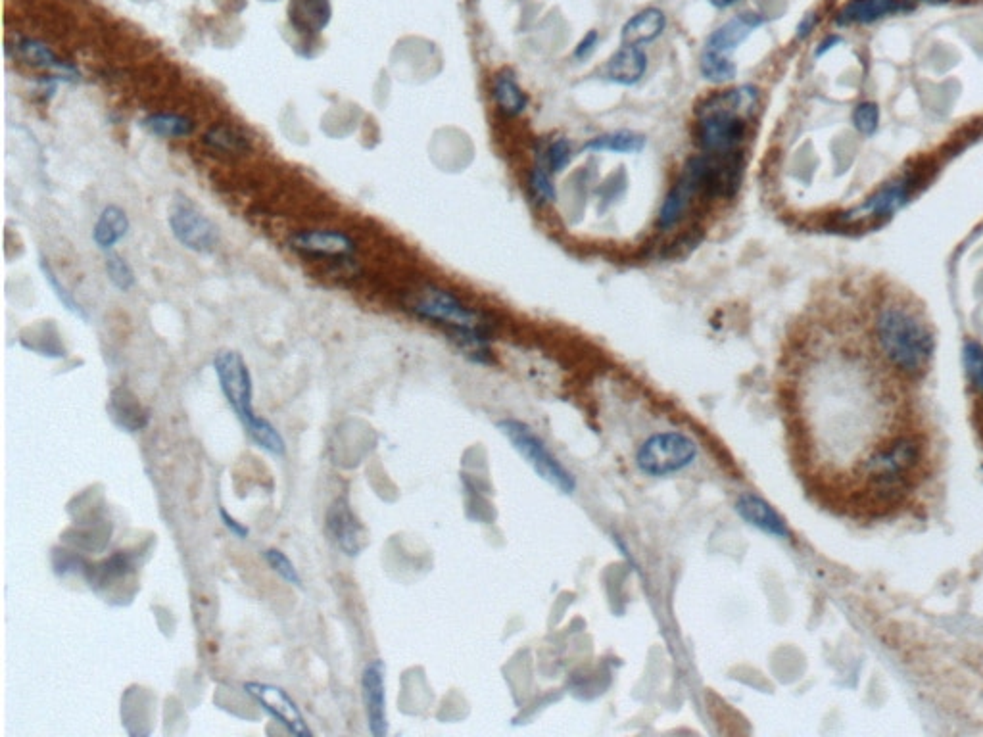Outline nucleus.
I'll list each match as a JSON object with an SVG mask.
<instances>
[{"label":"nucleus","instance_id":"nucleus-1","mask_svg":"<svg viewBox=\"0 0 983 737\" xmlns=\"http://www.w3.org/2000/svg\"><path fill=\"white\" fill-rule=\"evenodd\" d=\"M759 106V91L751 85L707 98L697 108V141L707 154L738 152L747 123Z\"/></svg>","mask_w":983,"mask_h":737},{"label":"nucleus","instance_id":"nucleus-2","mask_svg":"<svg viewBox=\"0 0 983 737\" xmlns=\"http://www.w3.org/2000/svg\"><path fill=\"white\" fill-rule=\"evenodd\" d=\"M878 344L889 363L903 375H922L934 354V336L928 325L903 306H889L876 319Z\"/></svg>","mask_w":983,"mask_h":737},{"label":"nucleus","instance_id":"nucleus-3","mask_svg":"<svg viewBox=\"0 0 983 737\" xmlns=\"http://www.w3.org/2000/svg\"><path fill=\"white\" fill-rule=\"evenodd\" d=\"M409 310L425 321L446 327L465 350L475 354L477 348L486 350L490 340V323H486L479 311L467 308L452 292L432 286L425 288L411 302Z\"/></svg>","mask_w":983,"mask_h":737},{"label":"nucleus","instance_id":"nucleus-4","mask_svg":"<svg viewBox=\"0 0 983 737\" xmlns=\"http://www.w3.org/2000/svg\"><path fill=\"white\" fill-rule=\"evenodd\" d=\"M682 179L692 185V189L707 196H734L744 179V154H699L692 158L684 169Z\"/></svg>","mask_w":983,"mask_h":737},{"label":"nucleus","instance_id":"nucleus-5","mask_svg":"<svg viewBox=\"0 0 983 737\" xmlns=\"http://www.w3.org/2000/svg\"><path fill=\"white\" fill-rule=\"evenodd\" d=\"M696 459V442L682 432L651 434L636 452L638 469L655 478L676 475L688 469Z\"/></svg>","mask_w":983,"mask_h":737},{"label":"nucleus","instance_id":"nucleus-6","mask_svg":"<svg viewBox=\"0 0 983 737\" xmlns=\"http://www.w3.org/2000/svg\"><path fill=\"white\" fill-rule=\"evenodd\" d=\"M498 428L504 432L507 440L513 444V448L527 459L532 469L544 480H548L557 490L565 494H571L575 490L573 475L553 457V453L532 432V428L515 419H505L502 423H498Z\"/></svg>","mask_w":983,"mask_h":737},{"label":"nucleus","instance_id":"nucleus-7","mask_svg":"<svg viewBox=\"0 0 983 737\" xmlns=\"http://www.w3.org/2000/svg\"><path fill=\"white\" fill-rule=\"evenodd\" d=\"M168 227L173 238L196 254H210L219 244L216 223L202 214L189 198L177 196L169 206Z\"/></svg>","mask_w":983,"mask_h":737},{"label":"nucleus","instance_id":"nucleus-8","mask_svg":"<svg viewBox=\"0 0 983 737\" xmlns=\"http://www.w3.org/2000/svg\"><path fill=\"white\" fill-rule=\"evenodd\" d=\"M214 371L227 404L233 407L244 427L256 417L252 404L254 382L244 357L237 350H219L214 356Z\"/></svg>","mask_w":983,"mask_h":737},{"label":"nucleus","instance_id":"nucleus-9","mask_svg":"<svg viewBox=\"0 0 983 737\" xmlns=\"http://www.w3.org/2000/svg\"><path fill=\"white\" fill-rule=\"evenodd\" d=\"M288 246L292 252L308 260H327L338 269H354L358 242L350 235L333 229H312L294 233Z\"/></svg>","mask_w":983,"mask_h":737},{"label":"nucleus","instance_id":"nucleus-10","mask_svg":"<svg viewBox=\"0 0 983 737\" xmlns=\"http://www.w3.org/2000/svg\"><path fill=\"white\" fill-rule=\"evenodd\" d=\"M244 691L269 714L275 722H279L288 734L296 737H312L313 732L298 709L296 701L288 695L287 690L264 684V682H246Z\"/></svg>","mask_w":983,"mask_h":737},{"label":"nucleus","instance_id":"nucleus-11","mask_svg":"<svg viewBox=\"0 0 983 737\" xmlns=\"http://www.w3.org/2000/svg\"><path fill=\"white\" fill-rule=\"evenodd\" d=\"M384 674H386V666L381 659L369 661L361 672V699L367 716V728L373 737H384L388 734Z\"/></svg>","mask_w":983,"mask_h":737},{"label":"nucleus","instance_id":"nucleus-12","mask_svg":"<svg viewBox=\"0 0 983 737\" xmlns=\"http://www.w3.org/2000/svg\"><path fill=\"white\" fill-rule=\"evenodd\" d=\"M327 532L340 551L348 557L360 555L363 549V526L354 515L346 498H336L327 511Z\"/></svg>","mask_w":983,"mask_h":737},{"label":"nucleus","instance_id":"nucleus-13","mask_svg":"<svg viewBox=\"0 0 983 737\" xmlns=\"http://www.w3.org/2000/svg\"><path fill=\"white\" fill-rule=\"evenodd\" d=\"M761 25H763V18L759 14L753 12L738 14L726 24L720 25L719 29L707 39L703 52L720 58H730V54Z\"/></svg>","mask_w":983,"mask_h":737},{"label":"nucleus","instance_id":"nucleus-14","mask_svg":"<svg viewBox=\"0 0 983 737\" xmlns=\"http://www.w3.org/2000/svg\"><path fill=\"white\" fill-rule=\"evenodd\" d=\"M736 511L745 523L767 532L770 536L790 538V528H788L786 521L763 498L749 494V492L742 494L736 501Z\"/></svg>","mask_w":983,"mask_h":737},{"label":"nucleus","instance_id":"nucleus-15","mask_svg":"<svg viewBox=\"0 0 983 737\" xmlns=\"http://www.w3.org/2000/svg\"><path fill=\"white\" fill-rule=\"evenodd\" d=\"M912 0H849L838 14L840 25L870 24L891 14L912 10Z\"/></svg>","mask_w":983,"mask_h":737},{"label":"nucleus","instance_id":"nucleus-16","mask_svg":"<svg viewBox=\"0 0 983 737\" xmlns=\"http://www.w3.org/2000/svg\"><path fill=\"white\" fill-rule=\"evenodd\" d=\"M16 54L18 58H22L25 64L33 66V68H41V70H48V72H54L64 83L66 81H75L79 77V72L77 68L62 60L52 48L37 41V39H29V37H24L16 43Z\"/></svg>","mask_w":983,"mask_h":737},{"label":"nucleus","instance_id":"nucleus-17","mask_svg":"<svg viewBox=\"0 0 983 737\" xmlns=\"http://www.w3.org/2000/svg\"><path fill=\"white\" fill-rule=\"evenodd\" d=\"M646 70H648V56L642 47L623 45L607 62L605 77L611 83L632 87L644 77Z\"/></svg>","mask_w":983,"mask_h":737},{"label":"nucleus","instance_id":"nucleus-18","mask_svg":"<svg viewBox=\"0 0 983 737\" xmlns=\"http://www.w3.org/2000/svg\"><path fill=\"white\" fill-rule=\"evenodd\" d=\"M129 231H131V219L127 212L116 204H108L102 208L96 219L93 227V242L98 250L108 254L129 235Z\"/></svg>","mask_w":983,"mask_h":737},{"label":"nucleus","instance_id":"nucleus-19","mask_svg":"<svg viewBox=\"0 0 983 737\" xmlns=\"http://www.w3.org/2000/svg\"><path fill=\"white\" fill-rule=\"evenodd\" d=\"M667 27V16L659 8H646L634 14L623 27L621 41L623 45L642 47L655 41Z\"/></svg>","mask_w":983,"mask_h":737},{"label":"nucleus","instance_id":"nucleus-20","mask_svg":"<svg viewBox=\"0 0 983 737\" xmlns=\"http://www.w3.org/2000/svg\"><path fill=\"white\" fill-rule=\"evenodd\" d=\"M331 18L329 0H292L290 22L300 33L315 35L325 29Z\"/></svg>","mask_w":983,"mask_h":737},{"label":"nucleus","instance_id":"nucleus-21","mask_svg":"<svg viewBox=\"0 0 983 737\" xmlns=\"http://www.w3.org/2000/svg\"><path fill=\"white\" fill-rule=\"evenodd\" d=\"M141 127L152 137L185 139V137H191L192 133L196 131V121L185 116V114L154 112V114H148L141 121Z\"/></svg>","mask_w":983,"mask_h":737},{"label":"nucleus","instance_id":"nucleus-22","mask_svg":"<svg viewBox=\"0 0 983 737\" xmlns=\"http://www.w3.org/2000/svg\"><path fill=\"white\" fill-rule=\"evenodd\" d=\"M108 411L112 419L127 432H137L148 423V413L127 388H118L112 392Z\"/></svg>","mask_w":983,"mask_h":737},{"label":"nucleus","instance_id":"nucleus-23","mask_svg":"<svg viewBox=\"0 0 983 737\" xmlns=\"http://www.w3.org/2000/svg\"><path fill=\"white\" fill-rule=\"evenodd\" d=\"M492 96H494L498 108L509 118L523 114L528 106L527 93L521 89L519 81L511 72H500L494 77Z\"/></svg>","mask_w":983,"mask_h":737},{"label":"nucleus","instance_id":"nucleus-24","mask_svg":"<svg viewBox=\"0 0 983 737\" xmlns=\"http://www.w3.org/2000/svg\"><path fill=\"white\" fill-rule=\"evenodd\" d=\"M646 148V137L634 131H613L584 144V152H613V154H638Z\"/></svg>","mask_w":983,"mask_h":737},{"label":"nucleus","instance_id":"nucleus-25","mask_svg":"<svg viewBox=\"0 0 983 737\" xmlns=\"http://www.w3.org/2000/svg\"><path fill=\"white\" fill-rule=\"evenodd\" d=\"M202 141L212 152L225 154V156H240V154H246L250 150L248 137L239 129L229 127V125L210 127Z\"/></svg>","mask_w":983,"mask_h":737},{"label":"nucleus","instance_id":"nucleus-26","mask_svg":"<svg viewBox=\"0 0 983 737\" xmlns=\"http://www.w3.org/2000/svg\"><path fill=\"white\" fill-rule=\"evenodd\" d=\"M909 198V183L907 181H897L888 187L876 192L863 208H859V214L888 215L893 214L897 208L905 204Z\"/></svg>","mask_w":983,"mask_h":737},{"label":"nucleus","instance_id":"nucleus-27","mask_svg":"<svg viewBox=\"0 0 983 737\" xmlns=\"http://www.w3.org/2000/svg\"><path fill=\"white\" fill-rule=\"evenodd\" d=\"M694 194H696V191L692 189V185H690V183H686V181L682 179V181H680V183H678V185H676V187H674V189L667 194V198H665V202H663V206H661V212H659V227H661V229H671L672 225H676V223L682 219V215H684V212H686V208H688V204H690V200H692V196H694Z\"/></svg>","mask_w":983,"mask_h":737},{"label":"nucleus","instance_id":"nucleus-28","mask_svg":"<svg viewBox=\"0 0 983 737\" xmlns=\"http://www.w3.org/2000/svg\"><path fill=\"white\" fill-rule=\"evenodd\" d=\"M244 428H246L248 436L252 438V442L258 448H262L264 452L271 453V455H285L287 452V444H285L283 434L264 417L256 415L250 423L244 425Z\"/></svg>","mask_w":983,"mask_h":737},{"label":"nucleus","instance_id":"nucleus-29","mask_svg":"<svg viewBox=\"0 0 983 737\" xmlns=\"http://www.w3.org/2000/svg\"><path fill=\"white\" fill-rule=\"evenodd\" d=\"M39 267H41V273H43V277H45L47 285L50 286V290H52V292H54V296L58 298V302H60V304H62L66 310L70 311V313H73L75 317H79V319L87 321V311L83 310V306H81V304L75 300V296H73L72 292L68 290V286L64 285V283L60 281V277L56 275V271L52 269V265H50L45 258H41Z\"/></svg>","mask_w":983,"mask_h":737},{"label":"nucleus","instance_id":"nucleus-30","mask_svg":"<svg viewBox=\"0 0 983 737\" xmlns=\"http://www.w3.org/2000/svg\"><path fill=\"white\" fill-rule=\"evenodd\" d=\"M104 271H106L108 281L116 286L120 292H129L133 286L137 285V277H135L131 263L116 252L106 254Z\"/></svg>","mask_w":983,"mask_h":737},{"label":"nucleus","instance_id":"nucleus-31","mask_svg":"<svg viewBox=\"0 0 983 737\" xmlns=\"http://www.w3.org/2000/svg\"><path fill=\"white\" fill-rule=\"evenodd\" d=\"M699 68L709 83H717V85L732 81L738 73V68H736L732 58H720V56H713L707 52H701Z\"/></svg>","mask_w":983,"mask_h":737},{"label":"nucleus","instance_id":"nucleus-32","mask_svg":"<svg viewBox=\"0 0 983 737\" xmlns=\"http://www.w3.org/2000/svg\"><path fill=\"white\" fill-rule=\"evenodd\" d=\"M573 160V146L567 139H555L548 144L540 156V166L546 167L552 175L565 171Z\"/></svg>","mask_w":983,"mask_h":737},{"label":"nucleus","instance_id":"nucleus-33","mask_svg":"<svg viewBox=\"0 0 983 737\" xmlns=\"http://www.w3.org/2000/svg\"><path fill=\"white\" fill-rule=\"evenodd\" d=\"M966 377L974 390L983 392V348L978 342H966L964 346Z\"/></svg>","mask_w":983,"mask_h":737},{"label":"nucleus","instance_id":"nucleus-34","mask_svg":"<svg viewBox=\"0 0 983 737\" xmlns=\"http://www.w3.org/2000/svg\"><path fill=\"white\" fill-rule=\"evenodd\" d=\"M264 557L265 561H267V565H269L273 571L277 572V574H279V576H281L285 582L292 584V586H298V588L302 586V578H300V574H298V571L294 569L292 561L288 559L287 555H285L281 549H275V547H273V549H265Z\"/></svg>","mask_w":983,"mask_h":737},{"label":"nucleus","instance_id":"nucleus-35","mask_svg":"<svg viewBox=\"0 0 983 737\" xmlns=\"http://www.w3.org/2000/svg\"><path fill=\"white\" fill-rule=\"evenodd\" d=\"M530 191L534 194L536 202H540V204H550V202L555 200L552 173L546 167L538 164V166L532 169V175H530Z\"/></svg>","mask_w":983,"mask_h":737},{"label":"nucleus","instance_id":"nucleus-36","mask_svg":"<svg viewBox=\"0 0 983 737\" xmlns=\"http://www.w3.org/2000/svg\"><path fill=\"white\" fill-rule=\"evenodd\" d=\"M878 121H880V112H878V106L872 102L859 104L853 112V123H855L857 131L863 135H872L878 129Z\"/></svg>","mask_w":983,"mask_h":737},{"label":"nucleus","instance_id":"nucleus-37","mask_svg":"<svg viewBox=\"0 0 983 737\" xmlns=\"http://www.w3.org/2000/svg\"><path fill=\"white\" fill-rule=\"evenodd\" d=\"M598 39H600L598 31H594V29H592V31H588V33H586V37H584V39H582V41L576 45V58H578V60L588 58V56L594 52L596 45H598Z\"/></svg>","mask_w":983,"mask_h":737},{"label":"nucleus","instance_id":"nucleus-38","mask_svg":"<svg viewBox=\"0 0 983 737\" xmlns=\"http://www.w3.org/2000/svg\"><path fill=\"white\" fill-rule=\"evenodd\" d=\"M219 517H221L223 524H225V526L231 530V534H233V536H237V538H240V540H246V538H248L250 530H248L244 524L239 523L235 517H231V515H229V513H227L223 507H219Z\"/></svg>","mask_w":983,"mask_h":737},{"label":"nucleus","instance_id":"nucleus-39","mask_svg":"<svg viewBox=\"0 0 983 737\" xmlns=\"http://www.w3.org/2000/svg\"><path fill=\"white\" fill-rule=\"evenodd\" d=\"M815 24H816L815 14H809V16H805V18L801 20V24H799V27H797V37H799V39H805V37H807V35H809L811 31H813V27H815Z\"/></svg>","mask_w":983,"mask_h":737},{"label":"nucleus","instance_id":"nucleus-40","mask_svg":"<svg viewBox=\"0 0 983 737\" xmlns=\"http://www.w3.org/2000/svg\"><path fill=\"white\" fill-rule=\"evenodd\" d=\"M736 2H738V0H709V4H711V6L720 8V10H722V8H728V6H734Z\"/></svg>","mask_w":983,"mask_h":737},{"label":"nucleus","instance_id":"nucleus-41","mask_svg":"<svg viewBox=\"0 0 983 737\" xmlns=\"http://www.w3.org/2000/svg\"><path fill=\"white\" fill-rule=\"evenodd\" d=\"M912 2H930V4H941V2H947V0H912Z\"/></svg>","mask_w":983,"mask_h":737}]
</instances>
